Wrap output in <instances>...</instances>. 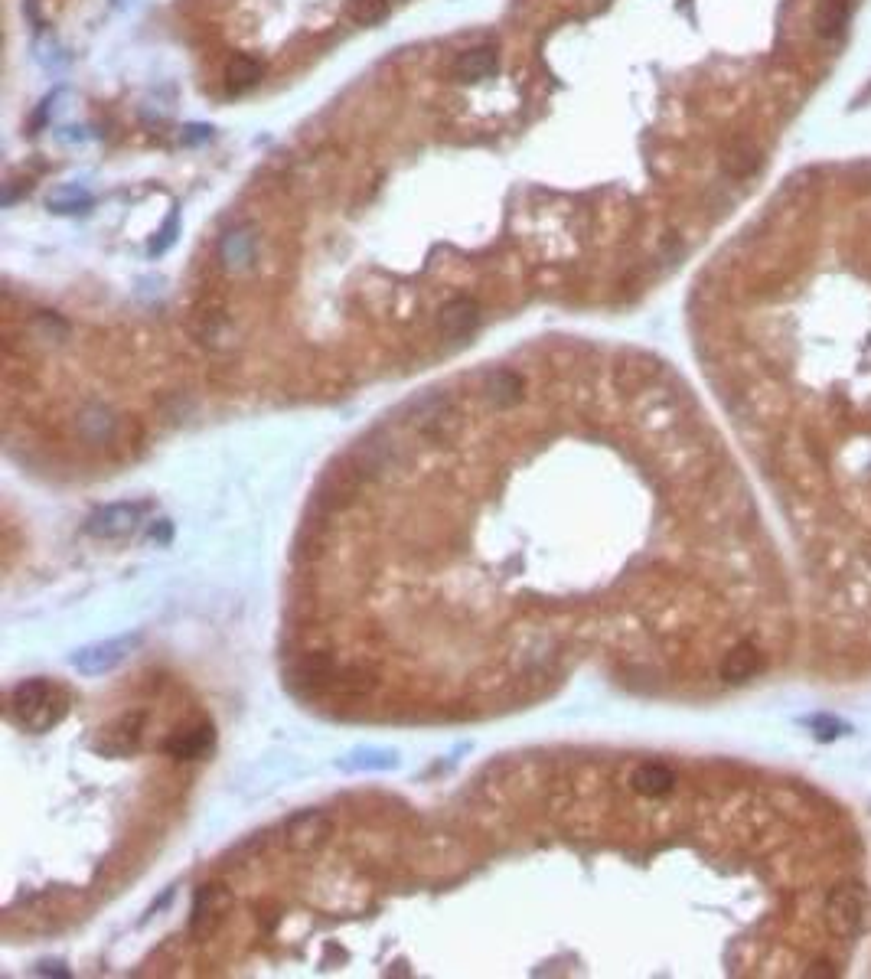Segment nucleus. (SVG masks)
Returning <instances> with one entry per match:
<instances>
[{
    "instance_id": "1",
    "label": "nucleus",
    "mask_w": 871,
    "mask_h": 979,
    "mask_svg": "<svg viewBox=\"0 0 871 979\" xmlns=\"http://www.w3.org/2000/svg\"><path fill=\"white\" fill-rule=\"evenodd\" d=\"M7 715L14 725L33 731V735H43V731H53L69 715V692L53 679H23L10 692Z\"/></svg>"
},
{
    "instance_id": "2",
    "label": "nucleus",
    "mask_w": 871,
    "mask_h": 979,
    "mask_svg": "<svg viewBox=\"0 0 871 979\" xmlns=\"http://www.w3.org/2000/svg\"><path fill=\"white\" fill-rule=\"evenodd\" d=\"M865 921V888L858 882H842L829 891L823 904V924L832 937L849 940L862 931Z\"/></svg>"
},
{
    "instance_id": "3",
    "label": "nucleus",
    "mask_w": 871,
    "mask_h": 979,
    "mask_svg": "<svg viewBox=\"0 0 871 979\" xmlns=\"http://www.w3.org/2000/svg\"><path fill=\"white\" fill-rule=\"evenodd\" d=\"M138 643H141L138 634L92 643V647H82L76 656H72V666H76L82 676H105L115 666H121L124 660H128L131 650L138 647Z\"/></svg>"
},
{
    "instance_id": "4",
    "label": "nucleus",
    "mask_w": 871,
    "mask_h": 979,
    "mask_svg": "<svg viewBox=\"0 0 871 979\" xmlns=\"http://www.w3.org/2000/svg\"><path fill=\"white\" fill-rule=\"evenodd\" d=\"M333 833V823L330 816L323 810H304V813H294L288 823H284V842L297 852H307V849H317L327 842V836Z\"/></svg>"
},
{
    "instance_id": "5",
    "label": "nucleus",
    "mask_w": 871,
    "mask_h": 979,
    "mask_svg": "<svg viewBox=\"0 0 871 979\" xmlns=\"http://www.w3.org/2000/svg\"><path fill=\"white\" fill-rule=\"evenodd\" d=\"M141 519V506L134 503H115V506H105L89 516L85 523V532L95 539H118V536H128V532L138 526Z\"/></svg>"
},
{
    "instance_id": "6",
    "label": "nucleus",
    "mask_w": 871,
    "mask_h": 979,
    "mask_svg": "<svg viewBox=\"0 0 871 979\" xmlns=\"http://www.w3.org/2000/svg\"><path fill=\"white\" fill-rule=\"evenodd\" d=\"M438 324H441V333L447 340L464 343L470 333L480 327V304L474 301V297H454L451 304H444Z\"/></svg>"
},
{
    "instance_id": "7",
    "label": "nucleus",
    "mask_w": 871,
    "mask_h": 979,
    "mask_svg": "<svg viewBox=\"0 0 871 979\" xmlns=\"http://www.w3.org/2000/svg\"><path fill=\"white\" fill-rule=\"evenodd\" d=\"M141 735H144V715L141 712L124 715L105 731L102 741L95 745V751L98 754H111V758H124V754H131L134 748H138Z\"/></svg>"
},
{
    "instance_id": "8",
    "label": "nucleus",
    "mask_w": 871,
    "mask_h": 979,
    "mask_svg": "<svg viewBox=\"0 0 871 979\" xmlns=\"http://www.w3.org/2000/svg\"><path fill=\"white\" fill-rule=\"evenodd\" d=\"M493 72H500V49L496 46L464 49L451 66V76L457 82H480V79H490Z\"/></svg>"
},
{
    "instance_id": "9",
    "label": "nucleus",
    "mask_w": 871,
    "mask_h": 979,
    "mask_svg": "<svg viewBox=\"0 0 871 979\" xmlns=\"http://www.w3.org/2000/svg\"><path fill=\"white\" fill-rule=\"evenodd\" d=\"M852 14H855V0H819V7H816V36L823 43H836L842 40V33L849 30V23H852Z\"/></svg>"
},
{
    "instance_id": "10",
    "label": "nucleus",
    "mask_w": 871,
    "mask_h": 979,
    "mask_svg": "<svg viewBox=\"0 0 871 979\" xmlns=\"http://www.w3.org/2000/svg\"><path fill=\"white\" fill-rule=\"evenodd\" d=\"M226 904H229V895L222 891L219 885H203L199 888V895H196V904H193V934H209L213 927L222 921V914H226Z\"/></svg>"
},
{
    "instance_id": "11",
    "label": "nucleus",
    "mask_w": 871,
    "mask_h": 979,
    "mask_svg": "<svg viewBox=\"0 0 871 979\" xmlns=\"http://www.w3.org/2000/svg\"><path fill=\"white\" fill-rule=\"evenodd\" d=\"M213 725H196V728H180V731H173V735L167 738V745L164 751L170 754V758H180V761H196V758H203V754L213 748Z\"/></svg>"
},
{
    "instance_id": "12",
    "label": "nucleus",
    "mask_w": 871,
    "mask_h": 979,
    "mask_svg": "<svg viewBox=\"0 0 871 979\" xmlns=\"http://www.w3.org/2000/svg\"><path fill=\"white\" fill-rule=\"evenodd\" d=\"M630 787L643 793V797H666V793L676 787V771L669 764L646 761L630 774Z\"/></svg>"
},
{
    "instance_id": "13",
    "label": "nucleus",
    "mask_w": 871,
    "mask_h": 979,
    "mask_svg": "<svg viewBox=\"0 0 871 979\" xmlns=\"http://www.w3.org/2000/svg\"><path fill=\"white\" fill-rule=\"evenodd\" d=\"M757 669H761V650L754 643H738L721 660V679L725 683H748L751 676H757Z\"/></svg>"
},
{
    "instance_id": "14",
    "label": "nucleus",
    "mask_w": 871,
    "mask_h": 979,
    "mask_svg": "<svg viewBox=\"0 0 871 979\" xmlns=\"http://www.w3.org/2000/svg\"><path fill=\"white\" fill-rule=\"evenodd\" d=\"M487 395L500 408L516 405L522 399V376L513 373V369H496V373L487 376Z\"/></svg>"
},
{
    "instance_id": "15",
    "label": "nucleus",
    "mask_w": 871,
    "mask_h": 979,
    "mask_svg": "<svg viewBox=\"0 0 871 979\" xmlns=\"http://www.w3.org/2000/svg\"><path fill=\"white\" fill-rule=\"evenodd\" d=\"M395 764H398L395 751H385V748H359L340 761L343 771H392Z\"/></svg>"
},
{
    "instance_id": "16",
    "label": "nucleus",
    "mask_w": 871,
    "mask_h": 979,
    "mask_svg": "<svg viewBox=\"0 0 871 979\" xmlns=\"http://www.w3.org/2000/svg\"><path fill=\"white\" fill-rule=\"evenodd\" d=\"M261 76H265V63L255 56H235L229 69H226V79H229V89L235 92H245V89H252V85L261 82Z\"/></svg>"
},
{
    "instance_id": "17",
    "label": "nucleus",
    "mask_w": 871,
    "mask_h": 979,
    "mask_svg": "<svg viewBox=\"0 0 871 979\" xmlns=\"http://www.w3.org/2000/svg\"><path fill=\"white\" fill-rule=\"evenodd\" d=\"M346 14L359 27H372V23H382L389 14V0H346Z\"/></svg>"
},
{
    "instance_id": "18",
    "label": "nucleus",
    "mask_w": 871,
    "mask_h": 979,
    "mask_svg": "<svg viewBox=\"0 0 871 979\" xmlns=\"http://www.w3.org/2000/svg\"><path fill=\"white\" fill-rule=\"evenodd\" d=\"M252 252H255V242L248 232H229L226 242H222V258H226L229 265H239V268L248 265L252 262Z\"/></svg>"
},
{
    "instance_id": "19",
    "label": "nucleus",
    "mask_w": 871,
    "mask_h": 979,
    "mask_svg": "<svg viewBox=\"0 0 871 979\" xmlns=\"http://www.w3.org/2000/svg\"><path fill=\"white\" fill-rule=\"evenodd\" d=\"M79 428H82V435L85 438H92V441H105L111 431H115V421L108 418L105 408H92V412H85L82 421H79Z\"/></svg>"
},
{
    "instance_id": "20",
    "label": "nucleus",
    "mask_w": 871,
    "mask_h": 979,
    "mask_svg": "<svg viewBox=\"0 0 871 979\" xmlns=\"http://www.w3.org/2000/svg\"><path fill=\"white\" fill-rule=\"evenodd\" d=\"M757 164H761V160H757V151H754V147L738 144V147H734V151L728 154V170L734 173V177H748V173L757 170Z\"/></svg>"
},
{
    "instance_id": "21",
    "label": "nucleus",
    "mask_w": 871,
    "mask_h": 979,
    "mask_svg": "<svg viewBox=\"0 0 871 979\" xmlns=\"http://www.w3.org/2000/svg\"><path fill=\"white\" fill-rule=\"evenodd\" d=\"M49 206L56 209V213H76L79 206H89V196H82V193H69V196H53L49 200Z\"/></svg>"
}]
</instances>
